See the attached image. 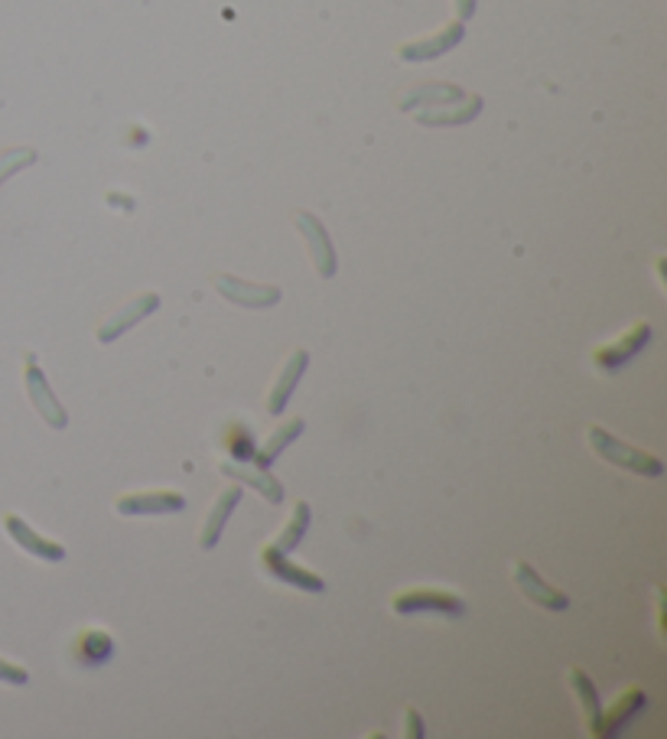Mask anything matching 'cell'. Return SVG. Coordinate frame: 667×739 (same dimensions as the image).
I'll return each mask as SVG.
<instances>
[{
	"instance_id": "6da1fadb",
	"label": "cell",
	"mask_w": 667,
	"mask_h": 739,
	"mask_svg": "<svg viewBox=\"0 0 667 739\" xmlns=\"http://www.w3.org/2000/svg\"><path fill=\"white\" fill-rule=\"evenodd\" d=\"M586 437H590V447H593L606 463H613V467H619V470H629V473H635V476H648V480L665 476L662 457H655V453H648V450H639V447L626 444L622 437H613V434L603 431V427H590Z\"/></svg>"
},
{
	"instance_id": "7a4b0ae2",
	"label": "cell",
	"mask_w": 667,
	"mask_h": 739,
	"mask_svg": "<svg viewBox=\"0 0 667 739\" xmlns=\"http://www.w3.org/2000/svg\"><path fill=\"white\" fill-rule=\"evenodd\" d=\"M391 609L398 616H421V613H434V616H446V619H462L465 616L462 596H456L449 590H434V586H417V590L398 593Z\"/></svg>"
},
{
	"instance_id": "3957f363",
	"label": "cell",
	"mask_w": 667,
	"mask_h": 739,
	"mask_svg": "<svg viewBox=\"0 0 667 739\" xmlns=\"http://www.w3.org/2000/svg\"><path fill=\"white\" fill-rule=\"evenodd\" d=\"M652 342V323L648 319H639L629 326V332H622L616 342H606L593 352V365L603 368V372H619L626 368L632 359H639V352Z\"/></svg>"
},
{
	"instance_id": "277c9868",
	"label": "cell",
	"mask_w": 667,
	"mask_h": 739,
	"mask_svg": "<svg viewBox=\"0 0 667 739\" xmlns=\"http://www.w3.org/2000/svg\"><path fill=\"white\" fill-rule=\"evenodd\" d=\"M23 385H26V395H29V401H33V408H36V414L52 427V431H62L65 424H69V414L62 411V404H59V398L52 395V388H49V378H46V372L39 368V362H36V355H26V368H23Z\"/></svg>"
},
{
	"instance_id": "5b68a950",
	"label": "cell",
	"mask_w": 667,
	"mask_h": 739,
	"mask_svg": "<svg viewBox=\"0 0 667 739\" xmlns=\"http://www.w3.org/2000/svg\"><path fill=\"white\" fill-rule=\"evenodd\" d=\"M260 567L267 570V577L293 586V590H303V593H326V580L300 564H293L283 550H277L274 544L260 550Z\"/></svg>"
},
{
	"instance_id": "8992f818",
	"label": "cell",
	"mask_w": 667,
	"mask_h": 739,
	"mask_svg": "<svg viewBox=\"0 0 667 739\" xmlns=\"http://www.w3.org/2000/svg\"><path fill=\"white\" fill-rule=\"evenodd\" d=\"M293 226L300 229V235L306 239L310 245V257L319 270V277H336L339 270V257H336V247H332V239L326 232V226L313 216V213H296L293 216Z\"/></svg>"
},
{
	"instance_id": "52a82bcc",
	"label": "cell",
	"mask_w": 667,
	"mask_h": 739,
	"mask_svg": "<svg viewBox=\"0 0 667 739\" xmlns=\"http://www.w3.org/2000/svg\"><path fill=\"white\" fill-rule=\"evenodd\" d=\"M160 310V293H154V290H147V293H141L137 300H131L128 306H121L114 316H108L101 326H98V332H95V339L101 342V346H108V342H114V339H121L128 329H134L144 316H150V313H157Z\"/></svg>"
},
{
	"instance_id": "ba28073f",
	"label": "cell",
	"mask_w": 667,
	"mask_h": 739,
	"mask_svg": "<svg viewBox=\"0 0 667 739\" xmlns=\"http://www.w3.org/2000/svg\"><path fill=\"white\" fill-rule=\"evenodd\" d=\"M645 704H648V694H645L642 688H629L626 694L616 698V704H613L606 714H599V720H596V727H593L590 734L599 739L619 737V734L645 711Z\"/></svg>"
},
{
	"instance_id": "9c48e42d",
	"label": "cell",
	"mask_w": 667,
	"mask_h": 739,
	"mask_svg": "<svg viewBox=\"0 0 667 739\" xmlns=\"http://www.w3.org/2000/svg\"><path fill=\"white\" fill-rule=\"evenodd\" d=\"M216 290L225 300H231L234 306H247V310H267L280 303V290L270 283H251V280H238L231 274L216 277Z\"/></svg>"
},
{
	"instance_id": "30bf717a",
	"label": "cell",
	"mask_w": 667,
	"mask_h": 739,
	"mask_svg": "<svg viewBox=\"0 0 667 739\" xmlns=\"http://www.w3.org/2000/svg\"><path fill=\"white\" fill-rule=\"evenodd\" d=\"M514 583H518V590L534 603V606H541V609H550V613H563L567 606H570V599L560 593V590H554L531 564H524V560H514Z\"/></svg>"
},
{
	"instance_id": "8fae6325",
	"label": "cell",
	"mask_w": 667,
	"mask_h": 739,
	"mask_svg": "<svg viewBox=\"0 0 667 739\" xmlns=\"http://www.w3.org/2000/svg\"><path fill=\"white\" fill-rule=\"evenodd\" d=\"M118 514L141 518V514H173L186 508V495L173 489H157V493H134L114 501Z\"/></svg>"
},
{
	"instance_id": "7c38bea8",
	"label": "cell",
	"mask_w": 667,
	"mask_h": 739,
	"mask_svg": "<svg viewBox=\"0 0 667 739\" xmlns=\"http://www.w3.org/2000/svg\"><path fill=\"white\" fill-rule=\"evenodd\" d=\"M3 528H7V534H10V541H13L16 547H23L26 554L39 557V560H46V564L65 560V547H62L59 541H49V537L36 534L20 514H7V518H3Z\"/></svg>"
},
{
	"instance_id": "4fadbf2b",
	"label": "cell",
	"mask_w": 667,
	"mask_h": 739,
	"mask_svg": "<svg viewBox=\"0 0 667 739\" xmlns=\"http://www.w3.org/2000/svg\"><path fill=\"white\" fill-rule=\"evenodd\" d=\"M462 36H465V26H462V20H456V23L444 26L437 36H424V39L404 43V46L398 49V56H401L404 62H430V59L446 56L449 49H456V46L462 43Z\"/></svg>"
},
{
	"instance_id": "5bb4252c",
	"label": "cell",
	"mask_w": 667,
	"mask_h": 739,
	"mask_svg": "<svg viewBox=\"0 0 667 739\" xmlns=\"http://www.w3.org/2000/svg\"><path fill=\"white\" fill-rule=\"evenodd\" d=\"M72 658L78 668H101L114 658V639L105 629H82L72 639Z\"/></svg>"
},
{
	"instance_id": "9a60e30c",
	"label": "cell",
	"mask_w": 667,
	"mask_h": 739,
	"mask_svg": "<svg viewBox=\"0 0 667 739\" xmlns=\"http://www.w3.org/2000/svg\"><path fill=\"white\" fill-rule=\"evenodd\" d=\"M482 111V98L478 95H462L459 101H449V105H440V108H427L417 114V121L424 128H456V124H469L475 121Z\"/></svg>"
},
{
	"instance_id": "2e32d148",
	"label": "cell",
	"mask_w": 667,
	"mask_h": 739,
	"mask_svg": "<svg viewBox=\"0 0 667 739\" xmlns=\"http://www.w3.org/2000/svg\"><path fill=\"white\" fill-rule=\"evenodd\" d=\"M306 365H310V352H306V349H296V352L287 359V365H283L280 378L274 381L270 398H267V411H270V414H280V411L287 408V401L293 398V391H296V385H300V378H303Z\"/></svg>"
},
{
	"instance_id": "e0dca14e",
	"label": "cell",
	"mask_w": 667,
	"mask_h": 739,
	"mask_svg": "<svg viewBox=\"0 0 667 739\" xmlns=\"http://www.w3.org/2000/svg\"><path fill=\"white\" fill-rule=\"evenodd\" d=\"M219 473L228 476V480H238L241 486L257 489V493L264 495L267 501H274V505L283 501V486H280L267 470H260V467H254V463H222Z\"/></svg>"
},
{
	"instance_id": "ac0fdd59",
	"label": "cell",
	"mask_w": 667,
	"mask_h": 739,
	"mask_svg": "<svg viewBox=\"0 0 667 739\" xmlns=\"http://www.w3.org/2000/svg\"><path fill=\"white\" fill-rule=\"evenodd\" d=\"M238 501H241V486H231V489H225V493L216 498V505H213V511H209V521H206V528H203V534H199V547H203V550H213V547L219 544L225 524H228L231 511L238 508Z\"/></svg>"
},
{
	"instance_id": "d6986e66",
	"label": "cell",
	"mask_w": 667,
	"mask_h": 739,
	"mask_svg": "<svg viewBox=\"0 0 667 739\" xmlns=\"http://www.w3.org/2000/svg\"><path fill=\"white\" fill-rule=\"evenodd\" d=\"M303 431H306V424H303V417H290L280 431H274L270 437H267V444L254 453V467H260V470H270L274 467V460L290 447V444H296V437H303Z\"/></svg>"
},
{
	"instance_id": "ffe728a7",
	"label": "cell",
	"mask_w": 667,
	"mask_h": 739,
	"mask_svg": "<svg viewBox=\"0 0 667 739\" xmlns=\"http://www.w3.org/2000/svg\"><path fill=\"white\" fill-rule=\"evenodd\" d=\"M459 98H462V88L446 85V82H437V85H421V88L408 92V95L401 98V108H404V111H414V108H421V105L440 108V105H449V101H459Z\"/></svg>"
},
{
	"instance_id": "44dd1931",
	"label": "cell",
	"mask_w": 667,
	"mask_h": 739,
	"mask_svg": "<svg viewBox=\"0 0 667 739\" xmlns=\"http://www.w3.org/2000/svg\"><path fill=\"white\" fill-rule=\"evenodd\" d=\"M222 447L228 450V457H231V460H238V463H251V460H254V453H257L254 431H251L247 424H241V421L225 424Z\"/></svg>"
},
{
	"instance_id": "7402d4cb",
	"label": "cell",
	"mask_w": 667,
	"mask_h": 739,
	"mask_svg": "<svg viewBox=\"0 0 667 739\" xmlns=\"http://www.w3.org/2000/svg\"><path fill=\"white\" fill-rule=\"evenodd\" d=\"M570 688H573V694L580 698V707H583L586 727L593 730V727H596V720H599V714H603V704H599V691H596V685L590 681V675H586L583 668H570Z\"/></svg>"
},
{
	"instance_id": "603a6c76",
	"label": "cell",
	"mask_w": 667,
	"mask_h": 739,
	"mask_svg": "<svg viewBox=\"0 0 667 739\" xmlns=\"http://www.w3.org/2000/svg\"><path fill=\"white\" fill-rule=\"evenodd\" d=\"M310 521H313L310 505H306V501H296V505H293V514H290V521H287V528H283V531L277 534V541H274V547L283 550V554L296 550L300 541H303L306 531H310Z\"/></svg>"
},
{
	"instance_id": "cb8c5ba5",
	"label": "cell",
	"mask_w": 667,
	"mask_h": 739,
	"mask_svg": "<svg viewBox=\"0 0 667 739\" xmlns=\"http://www.w3.org/2000/svg\"><path fill=\"white\" fill-rule=\"evenodd\" d=\"M33 163H36V150H29V147L7 150V154L0 157V186H3L13 173H20L23 167H33Z\"/></svg>"
},
{
	"instance_id": "d4e9b609",
	"label": "cell",
	"mask_w": 667,
	"mask_h": 739,
	"mask_svg": "<svg viewBox=\"0 0 667 739\" xmlns=\"http://www.w3.org/2000/svg\"><path fill=\"white\" fill-rule=\"evenodd\" d=\"M0 681L3 685H13V688H23L29 681V671L23 665H13V662L0 658Z\"/></svg>"
},
{
	"instance_id": "484cf974",
	"label": "cell",
	"mask_w": 667,
	"mask_h": 739,
	"mask_svg": "<svg viewBox=\"0 0 667 739\" xmlns=\"http://www.w3.org/2000/svg\"><path fill=\"white\" fill-rule=\"evenodd\" d=\"M427 734V727H424V717L414 711V707H408V714H404V737L411 739H424Z\"/></svg>"
},
{
	"instance_id": "4316f807",
	"label": "cell",
	"mask_w": 667,
	"mask_h": 739,
	"mask_svg": "<svg viewBox=\"0 0 667 739\" xmlns=\"http://www.w3.org/2000/svg\"><path fill=\"white\" fill-rule=\"evenodd\" d=\"M478 10V0H456V16L465 23V20H472V13Z\"/></svg>"
},
{
	"instance_id": "83f0119b",
	"label": "cell",
	"mask_w": 667,
	"mask_h": 739,
	"mask_svg": "<svg viewBox=\"0 0 667 739\" xmlns=\"http://www.w3.org/2000/svg\"><path fill=\"white\" fill-rule=\"evenodd\" d=\"M108 203H111L114 209H124V213L134 209V199H131V196H121V193H108Z\"/></svg>"
}]
</instances>
